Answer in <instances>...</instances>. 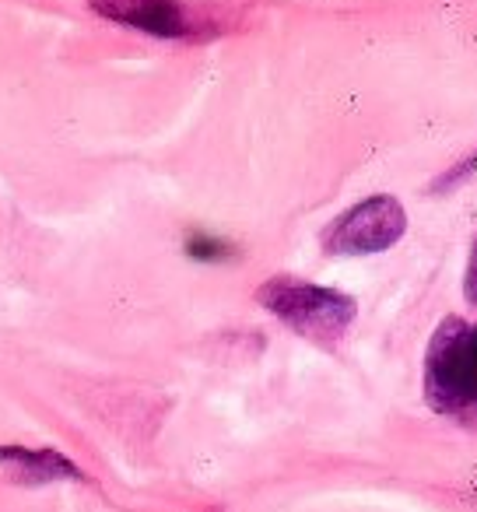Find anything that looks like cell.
I'll return each mask as SVG.
<instances>
[{
    "label": "cell",
    "instance_id": "6da1fadb",
    "mask_svg": "<svg viewBox=\"0 0 477 512\" xmlns=\"http://www.w3.org/2000/svg\"><path fill=\"white\" fill-rule=\"evenodd\" d=\"M425 400L446 418L477 425V323L446 316L425 351Z\"/></svg>",
    "mask_w": 477,
    "mask_h": 512
},
{
    "label": "cell",
    "instance_id": "7a4b0ae2",
    "mask_svg": "<svg viewBox=\"0 0 477 512\" xmlns=\"http://www.w3.org/2000/svg\"><path fill=\"white\" fill-rule=\"evenodd\" d=\"M257 302L267 313L278 316L288 330L320 344V348H334L337 341H344V334H348L358 316V302L351 295L299 278L264 281L257 292Z\"/></svg>",
    "mask_w": 477,
    "mask_h": 512
},
{
    "label": "cell",
    "instance_id": "3957f363",
    "mask_svg": "<svg viewBox=\"0 0 477 512\" xmlns=\"http://www.w3.org/2000/svg\"><path fill=\"white\" fill-rule=\"evenodd\" d=\"M407 232V211L397 197L376 193L358 200L344 214H337L323 232V249L330 256H376L393 249Z\"/></svg>",
    "mask_w": 477,
    "mask_h": 512
},
{
    "label": "cell",
    "instance_id": "277c9868",
    "mask_svg": "<svg viewBox=\"0 0 477 512\" xmlns=\"http://www.w3.org/2000/svg\"><path fill=\"white\" fill-rule=\"evenodd\" d=\"M88 4L109 22L148 32V36L158 39H186L197 29L190 11L179 0H88Z\"/></svg>",
    "mask_w": 477,
    "mask_h": 512
},
{
    "label": "cell",
    "instance_id": "5b68a950",
    "mask_svg": "<svg viewBox=\"0 0 477 512\" xmlns=\"http://www.w3.org/2000/svg\"><path fill=\"white\" fill-rule=\"evenodd\" d=\"M0 463L22 484H50V481H85L78 467L57 449H29V446H0Z\"/></svg>",
    "mask_w": 477,
    "mask_h": 512
},
{
    "label": "cell",
    "instance_id": "8992f818",
    "mask_svg": "<svg viewBox=\"0 0 477 512\" xmlns=\"http://www.w3.org/2000/svg\"><path fill=\"white\" fill-rule=\"evenodd\" d=\"M186 256H190V260H200V264H221V260L232 256V246H228L225 239H218V235L193 232L190 239H186Z\"/></svg>",
    "mask_w": 477,
    "mask_h": 512
},
{
    "label": "cell",
    "instance_id": "52a82bcc",
    "mask_svg": "<svg viewBox=\"0 0 477 512\" xmlns=\"http://www.w3.org/2000/svg\"><path fill=\"white\" fill-rule=\"evenodd\" d=\"M474 169H477V151L467 158V162L453 165V169H449L442 179H435V183H432V193H446L449 186H460V183H467V179L474 176Z\"/></svg>",
    "mask_w": 477,
    "mask_h": 512
},
{
    "label": "cell",
    "instance_id": "ba28073f",
    "mask_svg": "<svg viewBox=\"0 0 477 512\" xmlns=\"http://www.w3.org/2000/svg\"><path fill=\"white\" fill-rule=\"evenodd\" d=\"M463 299H467V306H477V239L470 242L467 274H463Z\"/></svg>",
    "mask_w": 477,
    "mask_h": 512
}]
</instances>
